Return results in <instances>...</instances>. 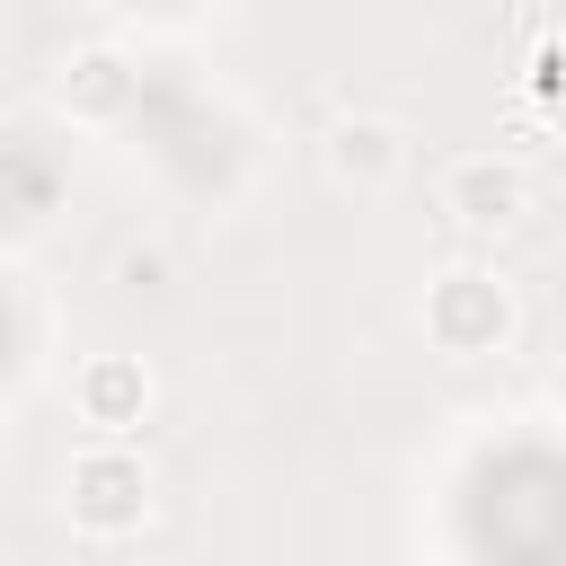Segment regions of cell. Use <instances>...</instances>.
Wrapping results in <instances>:
<instances>
[{"instance_id": "6da1fadb", "label": "cell", "mask_w": 566, "mask_h": 566, "mask_svg": "<svg viewBox=\"0 0 566 566\" xmlns=\"http://www.w3.org/2000/svg\"><path fill=\"white\" fill-rule=\"evenodd\" d=\"M513 292L486 274V265H451L424 283V336L451 354V363H478V354H504L513 345Z\"/></svg>"}, {"instance_id": "7a4b0ae2", "label": "cell", "mask_w": 566, "mask_h": 566, "mask_svg": "<svg viewBox=\"0 0 566 566\" xmlns=\"http://www.w3.org/2000/svg\"><path fill=\"white\" fill-rule=\"evenodd\" d=\"M62 504H71V522H80L88 539H124V531H142V522H150V469H142L115 433H97V442L71 460Z\"/></svg>"}, {"instance_id": "3957f363", "label": "cell", "mask_w": 566, "mask_h": 566, "mask_svg": "<svg viewBox=\"0 0 566 566\" xmlns=\"http://www.w3.org/2000/svg\"><path fill=\"white\" fill-rule=\"evenodd\" d=\"M442 212H451L460 230H478V239L513 230V221L531 212V177H522V159H504V150L451 159V168H442Z\"/></svg>"}, {"instance_id": "277c9868", "label": "cell", "mask_w": 566, "mask_h": 566, "mask_svg": "<svg viewBox=\"0 0 566 566\" xmlns=\"http://www.w3.org/2000/svg\"><path fill=\"white\" fill-rule=\"evenodd\" d=\"M71 398H80V424H97V433L124 442V433L150 416V363H133V354H88L80 380H71Z\"/></svg>"}, {"instance_id": "5b68a950", "label": "cell", "mask_w": 566, "mask_h": 566, "mask_svg": "<svg viewBox=\"0 0 566 566\" xmlns=\"http://www.w3.org/2000/svg\"><path fill=\"white\" fill-rule=\"evenodd\" d=\"M407 159V133L389 115H336L327 124V177L336 186H389Z\"/></svg>"}, {"instance_id": "8992f818", "label": "cell", "mask_w": 566, "mask_h": 566, "mask_svg": "<svg viewBox=\"0 0 566 566\" xmlns=\"http://www.w3.org/2000/svg\"><path fill=\"white\" fill-rule=\"evenodd\" d=\"M62 106L88 115V124H115V115L133 106V71H124V53H115V44H80V53L62 62Z\"/></svg>"}, {"instance_id": "52a82bcc", "label": "cell", "mask_w": 566, "mask_h": 566, "mask_svg": "<svg viewBox=\"0 0 566 566\" xmlns=\"http://www.w3.org/2000/svg\"><path fill=\"white\" fill-rule=\"evenodd\" d=\"M522 88H531V106H539V115H557V124H566V35H557V44H539V62L522 71Z\"/></svg>"}, {"instance_id": "ba28073f", "label": "cell", "mask_w": 566, "mask_h": 566, "mask_svg": "<svg viewBox=\"0 0 566 566\" xmlns=\"http://www.w3.org/2000/svg\"><path fill=\"white\" fill-rule=\"evenodd\" d=\"M548 407H557V416H566V354H557V363H548Z\"/></svg>"}]
</instances>
